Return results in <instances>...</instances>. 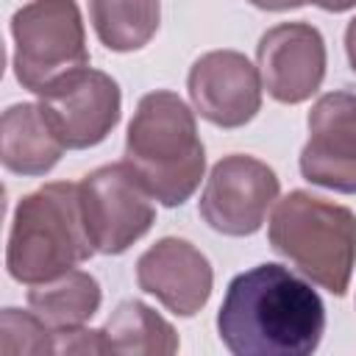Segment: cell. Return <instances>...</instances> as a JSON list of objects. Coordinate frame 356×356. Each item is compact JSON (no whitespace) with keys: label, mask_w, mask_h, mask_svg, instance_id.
Instances as JSON below:
<instances>
[{"label":"cell","mask_w":356,"mask_h":356,"mask_svg":"<svg viewBox=\"0 0 356 356\" xmlns=\"http://www.w3.org/2000/svg\"><path fill=\"white\" fill-rule=\"evenodd\" d=\"M108 353L125 356H172L178 350L175 328L147 303L122 300L103 325Z\"/></svg>","instance_id":"9a60e30c"},{"label":"cell","mask_w":356,"mask_h":356,"mask_svg":"<svg viewBox=\"0 0 356 356\" xmlns=\"http://www.w3.org/2000/svg\"><path fill=\"white\" fill-rule=\"evenodd\" d=\"M270 248L312 284L342 298L356 264V214L348 206L295 189L275 200Z\"/></svg>","instance_id":"277c9868"},{"label":"cell","mask_w":356,"mask_h":356,"mask_svg":"<svg viewBox=\"0 0 356 356\" xmlns=\"http://www.w3.org/2000/svg\"><path fill=\"white\" fill-rule=\"evenodd\" d=\"M78 192L86 234L103 256L125 253L156 222L153 195L125 161L92 170L81 178Z\"/></svg>","instance_id":"8992f818"},{"label":"cell","mask_w":356,"mask_h":356,"mask_svg":"<svg viewBox=\"0 0 356 356\" xmlns=\"http://www.w3.org/2000/svg\"><path fill=\"white\" fill-rule=\"evenodd\" d=\"M136 284L178 317L197 314L211 295L214 270L206 253L178 236L150 245L136 261Z\"/></svg>","instance_id":"7c38bea8"},{"label":"cell","mask_w":356,"mask_h":356,"mask_svg":"<svg viewBox=\"0 0 356 356\" xmlns=\"http://www.w3.org/2000/svg\"><path fill=\"white\" fill-rule=\"evenodd\" d=\"M306 3H314L317 8H323V11H334V14H342V11L356 8V0H306Z\"/></svg>","instance_id":"ffe728a7"},{"label":"cell","mask_w":356,"mask_h":356,"mask_svg":"<svg viewBox=\"0 0 356 356\" xmlns=\"http://www.w3.org/2000/svg\"><path fill=\"white\" fill-rule=\"evenodd\" d=\"M248 3L261 8V11H289V8L306 6V0H248Z\"/></svg>","instance_id":"ac0fdd59"},{"label":"cell","mask_w":356,"mask_h":356,"mask_svg":"<svg viewBox=\"0 0 356 356\" xmlns=\"http://www.w3.org/2000/svg\"><path fill=\"white\" fill-rule=\"evenodd\" d=\"M345 53H348V64H350V70L356 72V17L348 22V28H345Z\"/></svg>","instance_id":"d6986e66"},{"label":"cell","mask_w":356,"mask_h":356,"mask_svg":"<svg viewBox=\"0 0 356 356\" xmlns=\"http://www.w3.org/2000/svg\"><path fill=\"white\" fill-rule=\"evenodd\" d=\"M145 189L167 209L184 206L206 172V147L195 111L167 89L139 97L125 134L122 159Z\"/></svg>","instance_id":"7a4b0ae2"},{"label":"cell","mask_w":356,"mask_h":356,"mask_svg":"<svg viewBox=\"0 0 356 356\" xmlns=\"http://www.w3.org/2000/svg\"><path fill=\"white\" fill-rule=\"evenodd\" d=\"M39 103L67 150L100 145L120 122L122 95L111 75L83 67L53 83Z\"/></svg>","instance_id":"ba28073f"},{"label":"cell","mask_w":356,"mask_h":356,"mask_svg":"<svg viewBox=\"0 0 356 356\" xmlns=\"http://www.w3.org/2000/svg\"><path fill=\"white\" fill-rule=\"evenodd\" d=\"M278 192L281 184L273 167L253 156L231 153L211 167L197 211L217 234L250 236L264 225Z\"/></svg>","instance_id":"52a82bcc"},{"label":"cell","mask_w":356,"mask_h":356,"mask_svg":"<svg viewBox=\"0 0 356 356\" xmlns=\"http://www.w3.org/2000/svg\"><path fill=\"white\" fill-rule=\"evenodd\" d=\"M64 150L67 147L47 120L42 103H14L3 111L0 159L8 172L25 178L47 175Z\"/></svg>","instance_id":"4fadbf2b"},{"label":"cell","mask_w":356,"mask_h":356,"mask_svg":"<svg viewBox=\"0 0 356 356\" xmlns=\"http://www.w3.org/2000/svg\"><path fill=\"white\" fill-rule=\"evenodd\" d=\"M186 89L195 111L217 128H242L261 108V75L248 56L236 50L203 53L189 75Z\"/></svg>","instance_id":"8fae6325"},{"label":"cell","mask_w":356,"mask_h":356,"mask_svg":"<svg viewBox=\"0 0 356 356\" xmlns=\"http://www.w3.org/2000/svg\"><path fill=\"white\" fill-rule=\"evenodd\" d=\"M217 334L234 356H309L323 342L325 306L289 267L256 264L231 278Z\"/></svg>","instance_id":"6da1fadb"},{"label":"cell","mask_w":356,"mask_h":356,"mask_svg":"<svg viewBox=\"0 0 356 356\" xmlns=\"http://www.w3.org/2000/svg\"><path fill=\"white\" fill-rule=\"evenodd\" d=\"M14 75L44 95L61 78L89 67L86 28L75 0H31L11 17Z\"/></svg>","instance_id":"5b68a950"},{"label":"cell","mask_w":356,"mask_h":356,"mask_svg":"<svg viewBox=\"0 0 356 356\" xmlns=\"http://www.w3.org/2000/svg\"><path fill=\"white\" fill-rule=\"evenodd\" d=\"M300 175L331 192L356 195V95L325 92L312 106Z\"/></svg>","instance_id":"9c48e42d"},{"label":"cell","mask_w":356,"mask_h":356,"mask_svg":"<svg viewBox=\"0 0 356 356\" xmlns=\"http://www.w3.org/2000/svg\"><path fill=\"white\" fill-rule=\"evenodd\" d=\"M261 86L284 106L309 100L325 78V39L312 22H278L256 44Z\"/></svg>","instance_id":"30bf717a"},{"label":"cell","mask_w":356,"mask_h":356,"mask_svg":"<svg viewBox=\"0 0 356 356\" xmlns=\"http://www.w3.org/2000/svg\"><path fill=\"white\" fill-rule=\"evenodd\" d=\"M103 292L95 275L86 270H67L50 281L33 284L28 289V306L53 331H67L86 325L100 309Z\"/></svg>","instance_id":"5bb4252c"},{"label":"cell","mask_w":356,"mask_h":356,"mask_svg":"<svg viewBox=\"0 0 356 356\" xmlns=\"http://www.w3.org/2000/svg\"><path fill=\"white\" fill-rule=\"evenodd\" d=\"M0 353H56V331L39 314L6 306L0 312Z\"/></svg>","instance_id":"e0dca14e"},{"label":"cell","mask_w":356,"mask_h":356,"mask_svg":"<svg viewBox=\"0 0 356 356\" xmlns=\"http://www.w3.org/2000/svg\"><path fill=\"white\" fill-rule=\"evenodd\" d=\"M95 253L78 184L53 181L19 197L6 245V270L14 281L28 286L50 281Z\"/></svg>","instance_id":"3957f363"},{"label":"cell","mask_w":356,"mask_h":356,"mask_svg":"<svg viewBox=\"0 0 356 356\" xmlns=\"http://www.w3.org/2000/svg\"><path fill=\"white\" fill-rule=\"evenodd\" d=\"M89 19L103 47L131 53L145 47L161 22L159 0H89Z\"/></svg>","instance_id":"2e32d148"}]
</instances>
